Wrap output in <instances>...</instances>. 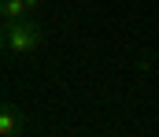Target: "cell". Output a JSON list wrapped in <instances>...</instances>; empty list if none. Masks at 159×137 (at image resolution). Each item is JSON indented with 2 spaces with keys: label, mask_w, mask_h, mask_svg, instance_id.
<instances>
[{
  "label": "cell",
  "mask_w": 159,
  "mask_h": 137,
  "mask_svg": "<svg viewBox=\"0 0 159 137\" xmlns=\"http://www.w3.org/2000/svg\"><path fill=\"white\" fill-rule=\"evenodd\" d=\"M0 22H4V19H0ZM41 41H44V30L34 22V15H30V19H11V22H4V48H7L11 56H30V52L41 48Z\"/></svg>",
  "instance_id": "obj_1"
},
{
  "label": "cell",
  "mask_w": 159,
  "mask_h": 137,
  "mask_svg": "<svg viewBox=\"0 0 159 137\" xmlns=\"http://www.w3.org/2000/svg\"><path fill=\"white\" fill-rule=\"evenodd\" d=\"M26 130V115L15 107V104H4L0 100V137H15Z\"/></svg>",
  "instance_id": "obj_2"
},
{
  "label": "cell",
  "mask_w": 159,
  "mask_h": 137,
  "mask_svg": "<svg viewBox=\"0 0 159 137\" xmlns=\"http://www.w3.org/2000/svg\"><path fill=\"white\" fill-rule=\"evenodd\" d=\"M0 19H4V22H11V19H30V11H26L22 0H0Z\"/></svg>",
  "instance_id": "obj_3"
},
{
  "label": "cell",
  "mask_w": 159,
  "mask_h": 137,
  "mask_svg": "<svg viewBox=\"0 0 159 137\" xmlns=\"http://www.w3.org/2000/svg\"><path fill=\"white\" fill-rule=\"evenodd\" d=\"M22 4H26V11H30V15H34V11L41 7V0H22Z\"/></svg>",
  "instance_id": "obj_4"
},
{
  "label": "cell",
  "mask_w": 159,
  "mask_h": 137,
  "mask_svg": "<svg viewBox=\"0 0 159 137\" xmlns=\"http://www.w3.org/2000/svg\"><path fill=\"white\" fill-rule=\"evenodd\" d=\"M7 48H4V22H0V56H4Z\"/></svg>",
  "instance_id": "obj_5"
},
{
  "label": "cell",
  "mask_w": 159,
  "mask_h": 137,
  "mask_svg": "<svg viewBox=\"0 0 159 137\" xmlns=\"http://www.w3.org/2000/svg\"><path fill=\"white\" fill-rule=\"evenodd\" d=\"M85 4H89V0H85Z\"/></svg>",
  "instance_id": "obj_6"
}]
</instances>
